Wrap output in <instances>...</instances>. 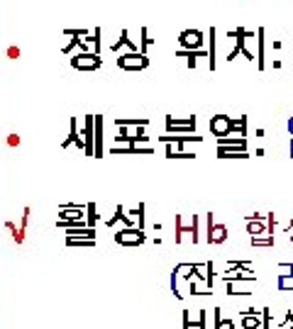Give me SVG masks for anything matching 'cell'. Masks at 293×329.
<instances>
[{"label": "cell", "mask_w": 293, "mask_h": 329, "mask_svg": "<svg viewBox=\"0 0 293 329\" xmlns=\"http://www.w3.org/2000/svg\"><path fill=\"white\" fill-rule=\"evenodd\" d=\"M183 234H191L193 244L198 241V215H176V244H181Z\"/></svg>", "instance_id": "1"}, {"label": "cell", "mask_w": 293, "mask_h": 329, "mask_svg": "<svg viewBox=\"0 0 293 329\" xmlns=\"http://www.w3.org/2000/svg\"><path fill=\"white\" fill-rule=\"evenodd\" d=\"M146 66H149V56L142 52L117 54V68H123V71H144Z\"/></svg>", "instance_id": "2"}, {"label": "cell", "mask_w": 293, "mask_h": 329, "mask_svg": "<svg viewBox=\"0 0 293 329\" xmlns=\"http://www.w3.org/2000/svg\"><path fill=\"white\" fill-rule=\"evenodd\" d=\"M115 241L123 244V246H139V244L146 241V234H144V230H139V227H125V230H117Z\"/></svg>", "instance_id": "3"}, {"label": "cell", "mask_w": 293, "mask_h": 329, "mask_svg": "<svg viewBox=\"0 0 293 329\" xmlns=\"http://www.w3.org/2000/svg\"><path fill=\"white\" fill-rule=\"evenodd\" d=\"M205 42H208V39H205V34L201 32V30H183V32L179 34V49H191V52H196V49H203Z\"/></svg>", "instance_id": "4"}, {"label": "cell", "mask_w": 293, "mask_h": 329, "mask_svg": "<svg viewBox=\"0 0 293 329\" xmlns=\"http://www.w3.org/2000/svg\"><path fill=\"white\" fill-rule=\"evenodd\" d=\"M208 127H210V132L215 134V139H220V137H230V134H232V127H235V117L215 115V117H210Z\"/></svg>", "instance_id": "5"}, {"label": "cell", "mask_w": 293, "mask_h": 329, "mask_svg": "<svg viewBox=\"0 0 293 329\" xmlns=\"http://www.w3.org/2000/svg\"><path fill=\"white\" fill-rule=\"evenodd\" d=\"M166 132L193 134V132H196V115H188V117H174V115H166Z\"/></svg>", "instance_id": "6"}, {"label": "cell", "mask_w": 293, "mask_h": 329, "mask_svg": "<svg viewBox=\"0 0 293 329\" xmlns=\"http://www.w3.org/2000/svg\"><path fill=\"white\" fill-rule=\"evenodd\" d=\"M264 215H245V222H247V232L252 237H259V234H269V224L264 222Z\"/></svg>", "instance_id": "7"}, {"label": "cell", "mask_w": 293, "mask_h": 329, "mask_svg": "<svg viewBox=\"0 0 293 329\" xmlns=\"http://www.w3.org/2000/svg\"><path fill=\"white\" fill-rule=\"evenodd\" d=\"M227 241V227L225 224H215L213 215L208 212V244H225Z\"/></svg>", "instance_id": "8"}, {"label": "cell", "mask_w": 293, "mask_h": 329, "mask_svg": "<svg viewBox=\"0 0 293 329\" xmlns=\"http://www.w3.org/2000/svg\"><path fill=\"white\" fill-rule=\"evenodd\" d=\"M71 64L76 66V68H88V71H93V68H101L103 59H101V54H76Z\"/></svg>", "instance_id": "9"}, {"label": "cell", "mask_w": 293, "mask_h": 329, "mask_svg": "<svg viewBox=\"0 0 293 329\" xmlns=\"http://www.w3.org/2000/svg\"><path fill=\"white\" fill-rule=\"evenodd\" d=\"M154 149L152 146H146V144H115L113 149H110V154H115V156H120V154H152Z\"/></svg>", "instance_id": "10"}, {"label": "cell", "mask_w": 293, "mask_h": 329, "mask_svg": "<svg viewBox=\"0 0 293 329\" xmlns=\"http://www.w3.org/2000/svg\"><path fill=\"white\" fill-rule=\"evenodd\" d=\"M93 156H103V117L98 115L93 120Z\"/></svg>", "instance_id": "11"}, {"label": "cell", "mask_w": 293, "mask_h": 329, "mask_svg": "<svg viewBox=\"0 0 293 329\" xmlns=\"http://www.w3.org/2000/svg\"><path fill=\"white\" fill-rule=\"evenodd\" d=\"M217 159H249L247 149H230V146H217Z\"/></svg>", "instance_id": "12"}, {"label": "cell", "mask_w": 293, "mask_h": 329, "mask_svg": "<svg viewBox=\"0 0 293 329\" xmlns=\"http://www.w3.org/2000/svg\"><path fill=\"white\" fill-rule=\"evenodd\" d=\"M146 117H115V127H146Z\"/></svg>", "instance_id": "13"}, {"label": "cell", "mask_w": 293, "mask_h": 329, "mask_svg": "<svg viewBox=\"0 0 293 329\" xmlns=\"http://www.w3.org/2000/svg\"><path fill=\"white\" fill-rule=\"evenodd\" d=\"M120 46H127L130 52H139V49H137V44H135V39H130V32H127V30L120 32V39L113 44V52H120Z\"/></svg>", "instance_id": "14"}, {"label": "cell", "mask_w": 293, "mask_h": 329, "mask_svg": "<svg viewBox=\"0 0 293 329\" xmlns=\"http://www.w3.org/2000/svg\"><path fill=\"white\" fill-rule=\"evenodd\" d=\"M217 146H230V149H247V139H239V137H220L215 139Z\"/></svg>", "instance_id": "15"}, {"label": "cell", "mask_w": 293, "mask_h": 329, "mask_svg": "<svg viewBox=\"0 0 293 329\" xmlns=\"http://www.w3.org/2000/svg\"><path fill=\"white\" fill-rule=\"evenodd\" d=\"M242 327L245 329H264V324H261V319L257 312H242Z\"/></svg>", "instance_id": "16"}, {"label": "cell", "mask_w": 293, "mask_h": 329, "mask_svg": "<svg viewBox=\"0 0 293 329\" xmlns=\"http://www.w3.org/2000/svg\"><path fill=\"white\" fill-rule=\"evenodd\" d=\"M257 68L259 71H264L266 68V64H264V30H257Z\"/></svg>", "instance_id": "17"}, {"label": "cell", "mask_w": 293, "mask_h": 329, "mask_svg": "<svg viewBox=\"0 0 293 329\" xmlns=\"http://www.w3.org/2000/svg\"><path fill=\"white\" fill-rule=\"evenodd\" d=\"M208 68L210 71H215V27H210L208 30Z\"/></svg>", "instance_id": "18"}, {"label": "cell", "mask_w": 293, "mask_h": 329, "mask_svg": "<svg viewBox=\"0 0 293 329\" xmlns=\"http://www.w3.org/2000/svg\"><path fill=\"white\" fill-rule=\"evenodd\" d=\"M93 120H95V115H90L86 120V130H83V134H86V151L90 156H93Z\"/></svg>", "instance_id": "19"}, {"label": "cell", "mask_w": 293, "mask_h": 329, "mask_svg": "<svg viewBox=\"0 0 293 329\" xmlns=\"http://www.w3.org/2000/svg\"><path fill=\"white\" fill-rule=\"evenodd\" d=\"M139 37H142V39H139V52H142V54H146V49L154 44V39H149V30H146V27H142V30H139Z\"/></svg>", "instance_id": "20"}, {"label": "cell", "mask_w": 293, "mask_h": 329, "mask_svg": "<svg viewBox=\"0 0 293 329\" xmlns=\"http://www.w3.org/2000/svg\"><path fill=\"white\" fill-rule=\"evenodd\" d=\"M215 329H235V322L220 317V310L217 307H215Z\"/></svg>", "instance_id": "21"}, {"label": "cell", "mask_w": 293, "mask_h": 329, "mask_svg": "<svg viewBox=\"0 0 293 329\" xmlns=\"http://www.w3.org/2000/svg\"><path fill=\"white\" fill-rule=\"evenodd\" d=\"M144 210H146L144 203H139V205L132 210V215H135V222H137V227H139V230H144Z\"/></svg>", "instance_id": "22"}, {"label": "cell", "mask_w": 293, "mask_h": 329, "mask_svg": "<svg viewBox=\"0 0 293 329\" xmlns=\"http://www.w3.org/2000/svg\"><path fill=\"white\" fill-rule=\"evenodd\" d=\"M252 246H274V237H271V234H259V237H252Z\"/></svg>", "instance_id": "23"}, {"label": "cell", "mask_w": 293, "mask_h": 329, "mask_svg": "<svg viewBox=\"0 0 293 329\" xmlns=\"http://www.w3.org/2000/svg\"><path fill=\"white\" fill-rule=\"evenodd\" d=\"M276 288H279V290H293V275H279Z\"/></svg>", "instance_id": "24"}, {"label": "cell", "mask_w": 293, "mask_h": 329, "mask_svg": "<svg viewBox=\"0 0 293 329\" xmlns=\"http://www.w3.org/2000/svg\"><path fill=\"white\" fill-rule=\"evenodd\" d=\"M249 263L247 261H230L227 263V271H247Z\"/></svg>", "instance_id": "25"}, {"label": "cell", "mask_w": 293, "mask_h": 329, "mask_svg": "<svg viewBox=\"0 0 293 329\" xmlns=\"http://www.w3.org/2000/svg\"><path fill=\"white\" fill-rule=\"evenodd\" d=\"M95 222H98V215H95V205L90 203L88 205V227H93Z\"/></svg>", "instance_id": "26"}, {"label": "cell", "mask_w": 293, "mask_h": 329, "mask_svg": "<svg viewBox=\"0 0 293 329\" xmlns=\"http://www.w3.org/2000/svg\"><path fill=\"white\" fill-rule=\"evenodd\" d=\"M279 275H293V263H279Z\"/></svg>", "instance_id": "27"}, {"label": "cell", "mask_w": 293, "mask_h": 329, "mask_svg": "<svg viewBox=\"0 0 293 329\" xmlns=\"http://www.w3.org/2000/svg\"><path fill=\"white\" fill-rule=\"evenodd\" d=\"M169 159H196V154L193 151H174Z\"/></svg>", "instance_id": "28"}, {"label": "cell", "mask_w": 293, "mask_h": 329, "mask_svg": "<svg viewBox=\"0 0 293 329\" xmlns=\"http://www.w3.org/2000/svg\"><path fill=\"white\" fill-rule=\"evenodd\" d=\"M193 327V319H191V310H183V327L181 329H191Z\"/></svg>", "instance_id": "29"}, {"label": "cell", "mask_w": 293, "mask_h": 329, "mask_svg": "<svg viewBox=\"0 0 293 329\" xmlns=\"http://www.w3.org/2000/svg\"><path fill=\"white\" fill-rule=\"evenodd\" d=\"M205 317H208L205 310H201V312H198V329H205Z\"/></svg>", "instance_id": "30"}, {"label": "cell", "mask_w": 293, "mask_h": 329, "mask_svg": "<svg viewBox=\"0 0 293 329\" xmlns=\"http://www.w3.org/2000/svg\"><path fill=\"white\" fill-rule=\"evenodd\" d=\"M288 324H293V312H286V317L281 322V327H288Z\"/></svg>", "instance_id": "31"}, {"label": "cell", "mask_w": 293, "mask_h": 329, "mask_svg": "<svg viewBox=\"0 0 293 329\" xmlns=\"http://www.w3.org/2000/svg\"><path fill=\"white\" fill-rule=\"evenodd\" d=\"M286 127H288V134H291V137H293V115H291V117H288V122H286Z\"/></svg>", "instance_id": "32"}, {"label": "cell", "mask_w": 293, "mask_h": 329, "mask_svg": "<svg viewBox=\"0 0 293 329\" xmlns=\"http://www.w3.org/2000/svg\"><path fill=\"white\" fill-rule=\"evenodd\" d=\"M288 154H291V159H293V137H291V144H288Z\"/></svg>", "instance_id": "33"}, {"label": "cell", "mask_w": 293, "mask_h": 329, "mask_svg": "<svg viewBox=\"0 0 293 329\" xmlns=\"http://www.w3.org/2000/svg\"><path fill=\"white\" fill-rule=\"evenodd\" d=\"M286 329H293V324H288V327H286Z\"/></svg>", "instance_id": "34"}, {"label": "cell", "mask_w": 293, "mask_h": 329, "mask_svg": "<svg viewBox=\"0 0 293 329\" xmlns=\"http://www.w3.org/2000/svg\"><path fill=\"white\" fill-rule=\"evenodd\" d=\"M291 244H293V234H291Z\"/></svg>", "instance_id": "35"}]
</instances>
